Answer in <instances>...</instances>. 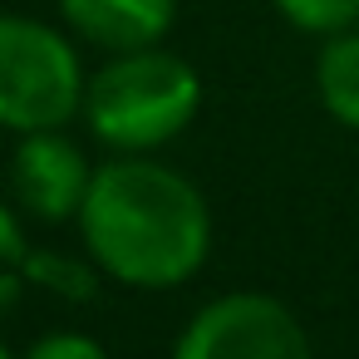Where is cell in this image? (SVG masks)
I'll list each match as a JSON object with an SVG mask.
<instances>
[{
    "label": "cell",
    "mask_w": 359,
    "mask_h": 359,
    "mask_svg": "<svg viewBox=\"0 0 359 359\" xmlns=\"http://www.w3.org/2000/svg\"><path fill=\"white\" fill-rule=\"evenodd\" d=\"M89 261L128 290H177L212 251V207L192 177L153 158H114L94 168L79 207Z\"/></svg>",
    "instance_id": "cell-1"
},
{
    "label": "cell",
    "mask_w": 359,
    "mask_h": 359,
    "mask_svg": "<svg viewBox=\"0 0 359 359\" xmlns=\"http://www.w3.org/2000/svg\"><path fill=\"white\" fill-rule=\"evenodd\" d=\"M25 256H30V236L20 226V212L11 202H0V271H20Z\"/></svg>",
    "instance_id": "cell-11"
},
{
    "label": "cell",
    "mask_w": 359,
    "mask_h": 359,
    "mask_svg": "<svg viewBox=\"0 0 359 359\" xmlns=\"http://www.w3.org/2000/svg\"><path fill=\"white\" fill-rule=\"evenodd\" d=\"M172 359H315V349L285 300L266 290H231L182 325Z\"/></svg>",
    "instance_id": "cell-4"
},
{
    "label": "cell",
    "mask_w": 359,
    "mask_h": 359,
    "mask_svg": "<svg viewBox=\"0 0 359 359\" xmlns=\"http://www.w3.org/2000/svg\"><path fill=\"white\" fill-rule=\"evenodd\" d=\"M315 94H320V109L359 133V30H344V35H330L315 55Z\"/></svg>",
    "instance_id": "cell-7"
},
{
    "label": "cell",
    "mask_w": 359,
    "mask_h": 359,
    "mask_svg": "<svg viewBox=\"0 0 359 359\" xmlns=\"http://www.w3.org/2000/svg\"><path fill=\"white\" fill-rule=\"evenodd\" d=\"M197 109H202V74L182 55L158 45V50L109 55V65H99L84 84L79 118L104 148L138 158L187 133Z\"/></svg>",
    "instance_id": "cell-2"
},
{
    "label": "cell",
    "mask_w": 359,
    "mask_h": 359,
    "mask_svg": "<svg viewBox=\"0 0 359 359\" xmlns=\"http://www.w3.org/2000/svg\"><path fill=\"white\" fill-rule=\"evenodd\" d=\"M0 359H20V354H11V349H6V344H0Z\"/></svg>",
    "instance_id": "cell-12"
},
{
    "label": "cell",
    "mask_w": 359,
    "mask_h": 359,
    "mask_svg": "<svg viewBox=\"0 0 359 359\" xmlns=\"http://www.w3.org/2000/svg\"><path fill=\"white\" fill-rule=\"evenodd\" d=\"M84 65L65 30L30 20V15H0V128L55 133L69 128L84 109Z\"/></svg>",
    "instance_id": "cell-3"
},
{
    "label": "cell",
    "mask_w": 359,
    "mask_h": 359,
    "mask_svg": "<svg viewBox=\"0 0 359 359\" xmlns=\"http://www.w3.org/2000/svg\"><path fill=\"white\" fill-rule=\"evenodd\" d=\"M20 276L25 285H40L69 305H89L104 285V271L94 261H79V256H65V251H45V246H30V256L20 261Z\"/></svg>",
    "instance_id": "cell-8"
},
{
    "label": "cell",
    "mask_w": 359,
    "mask_h": 359,
    "mask_svg": "<svg viewBox=\"0 0 359 359\" xmlns=\"http://www.w3.org/2000/svg\"><path fill=\"white\" fill-rule=\"evenodd\" d=\"M20 359H109V349L84 330H55V334H40Z\"/></svg>",
    "instance_id": "cell-10"
},
{
    "label": "cell",
    "mask_w": 359,
    "mask_h": 359,
    "mask_svg": "<svg viewBox=\"0 0 359 359\" xmlns=\"http://www.w3.org/2000/svg\"><path fill=\"white\" fill-rule=\"evenodd\" d=\"M89 182H94V168L84 158V148L55 128V133H25L15 143V158H11V192L20 197V207L35 217V222H79V207L89 197Z\"/></svg>",
    "instance_id": "cell-5"
},
{
    "label": "cell",
    "mask_w": 359,
    "mask_h": 359,
    "mask_svg": "<svg viewBox=\"0 0 359 359\" xmlns=\"http://www.w3.org/2000/svg\"><path fill=\"white\" fill-rule=\"evenodd\" d=\"M65 30L109 55L158 50L177 25V0H55Z\"/></svg>",
    "instance_id": "cell-6"
},
{
    "label": "cell",
    "mask_w": 359,
    "mask_h": 359,
    "mask_svg": "<svg viewBox=\"0 0 359 359\" xmlns=\"http://www.w3.org/2000/svg\"><path fill=\"white\" fill-rule=\"evenodd\" d=\"M280 11L285 25H295L300 35H344V30H359V0H271Z\"/></svg>",
    "instance_id": "cell-9"
}]
</instances>
